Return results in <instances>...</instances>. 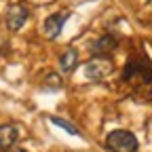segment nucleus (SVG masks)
Here are the masks:
<instances>
[{"label":"nucleus","mask_w":152,"mask_h":152,"mask_svg":"<svg viewBox=\"0 0 152 152\" xmlns=\"http://www.w3.org/2000/svg\"><path fill=\"white\" fill-rule=\"evenodd\" d=\"M123 80L152 93V64L148 59H137V57L129 59V64L123 72Z\"/></svg>","instance_id":"obj_1"},{"label":"nucleus","mask_w":152,"mask_h":152,"mask_svg":"<svg viewBox=\"0 0 152 152\" xmlns=\"http://www.w3.org/2000/svg\"><path fill=\"white\" fill-rule=\"evenodd\" d=\"M106 148L110 152H137V137L131 131L116 129L108 133L106 137Z\"/></svg>","instance_id":"obj_2"},{"label":"nucleus","mask_w":152,"mask_h":152,"mask_svg":"<svg viewBox=\"0 0 152 152\" xmlns=\"http://www.w3.org/2000/svg\"><path fill=\"white\" fill-rule=\"evenodd\" d=\"M114 72V61L108 55H95L85 66V76L89 80H104Z\"/></svg>","instance_id":"obj_3"},{"label":"nucleus","mask_w":152,"mask_h":152,"mask_svg":"<svg viewBox=\"0 0 152 152\" xmlns=\"http://www.w3.org/2000/svg\"><path fill=\"white\" fill-rule=\"evenodd\" d=\"M70 17V11H64V13H53V15H49L47 19H45V26H42V30H45V36L47 38H57L61 34V30H64V23H66V19Z\"/></svg>","instance_id":"obj_4"},{"label":"nucleus","mask_w":152,"mask_h":152,"mask_svg":"<svg viewBox=\"0 0 152 152\" xmlns=\"http://www.w3.org/2000/svg\"><path fill=\"white\" fill-rule=\"evenodd\" d=\"M28 15H30V13H28V9H26L23 4H13V7L9 9V13H7V26H9V30L17 32L19 28L26 23Z\"/></svg>","instance_id":"obj_5"},{"label":"nucleus","mask_w":152,"mask_h":152,"mask_svg":"<svg viewBox=\"0 0 152 152\" xmlns=\"http://www.w3.org/2000/svg\"><path fill=\"white\" fill-rule=\"evenodd\" d=\"M17 137H19V131L15 125H0V152L15 148Z\"/></svg>","instance_id":"obj_6"},{"label":"nucleus","mask_w":152,"mask_h":152,"mask_svg":"<svg viewBox=\"0 0 152 152\" xmlns=\"http://www.w3.org/2000/svg\"><path fill=\"white\" fill-rule=\"evenodd\" d=\"M116 38H114L112 34H106V36H102V38H97L95 40V45L91 47L93 49V53H97V55H108L110 51H114L116 49Z\"/></svg>","instance_id":"obj_7"},{"label":"nucleus","mask_w":152,"mask_h":152,"mask_svg":"<svg viewBox=\"0 0 152 152\" xmlns=\"http://www.w3.org/2000/svg\"><path fill=\"white\" fill-rule=\"evenodd\" d=\"M76 64H78V53H76V49H68L59 57V66H61L64 72H72L76 68Z\"/></svg>","instance_id":"obj_8"},{"label":"nucleus","mask_w":152,"mask_h":152,"mask_svg":"<svg viewBox=\"0 0 152 152\" xmlns=\"http://www.w3.org/2000/svg\"><path fill=\"white\" fill-rule=\"evenodd\" d=\"M51 123L53 125H59L64 131H68V133H72V135H78V129H76L72 123H68V121H64V118H57V116H51Z\"/></svg>","instance_id":"obj_9"},{"label":"nucleus","mask_w":152,"mask_h":152,"mask_svg":"<svg viewBox=\"0 0 152 152\" xmlns=\"http://www.w3.org/2000/svg\"><path fill=\"white\" fill-rule=\"evenodd\" d=\"M7 152H26V150H21V148H11V150H7Z\"/></svg>","instance_id":"obj_10"}]
</instances>
